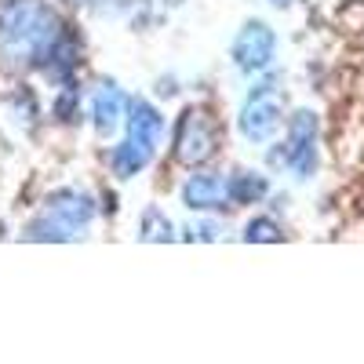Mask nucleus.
I'll use <instances>...</instances> for the list:
<instances>
[{"mask_svg":"<svg viewBox=\"0 0 364 364\" xmlns=\"http://www.w3.org/2000/svg\"><path fill=\"white\" fill-rule=\"evenodd\" d=\"M245 240H281V226L273 219H252L245 230Z\"/></svg>","mask_w":364,"mask_h":364,"instance_id":"nucleus-13","label":"nucleus"},{"mask_svg":"<svg viewBox=\"0 0 364 364\" xmlns=\"http://www.w3.org/2000/svg\"><path fill=\"white\" fill-rule=\"evenodd\" d=\"M277 161H284L299 178H310L317 168V117L310 109H299L288 120V142L277 154Z\"/></svg>","mask_w":364,"mask_h":364,"instance_id":"nucleus-2","label":"nucleus"},{"mask_svg":"<svg viewBox=\"0 0 364 364\" xmlns=\"http://www.w3.org/2000/svg\"><path fill=\"white\" fill-rule=\"evenodd\" d=\"M161 135H164V120L161 113L149 106L146 99H135L132 102V117H128V142L139 146L142 154L154 157L157 146H161Z\"/></svg>","mask_w":364,"mask_h":364,"instance_id":"nucleus-7","label":"nucleus"},{"mask_svg":"<svg viewBox=\"0 0 364 364\" xmlns=\"http://www.w3.org/2000/svg\"><path fill=\"white\" fill-rule=\"evenodd\" d=\"M193 237H200V240H215V237H219V226H215V223H204V226H193Z\"/></svg>","mask_w":364,"mask_h":364,"instance_id":"nucleus-14","label":"nucleus"},{"mask_svg":"<svg viewBox=\"0 0 364 364\" xmlns=\"http://www.w3.org/2000/svg\"><path fill=\"white\" fill-rule=\"evenodd\" d=\"M273 4H288V0H273Z\"/></svg>","mask_w":364,"mask_h":364,"instance_id":"nucleus-15","label":"nucleus"},{"mask_svg":"<svg viewBox=\"0 0 364 364\" xmlns=\"http://www.w3.org/2000/svg\"><path fill=\"white\" fill-rule=\"evenodd\" d=\"M182 204L193 211H211V208H226L230 204V182L215 171H200L190 175L182 186Z\"/></svg>","mask_w":364,"mask_h":364,"instance_id":"nucleus-6","label":"nucleus"},{"mask_svg":"<svg viewBox=\"0 0 364 364\" xmlns=\"http://www.w3.org/2000/svg\"><path fill=\"white\" fill-rule=\"evenodd\" d=\"M273 51H277V37L266 22H245V29L233 41V63L245 73H259L273 63Z\"/></svg>","mask_w":364,"mask_h":364,"instance_id":"nucleus-5","label":"nucleus"},{"mask_svg":"<svg viewBox=\"0 0 364 364\" xmlns=\"http://www.w3.org/2000/svg\"><path fill=\"white\" fill-rule=\"evenodd\" d=\"M139 237L142 240H171V219L161 208H146V215L139 223Z\"/></svg>","mask_w":364,"mask_h":364,"instance_id":"nucleus-12","label":"nucleus"},{"mask_svg":"<svg viewBox=\"0 0 364 364\" xmlns=\"http://www.w3.org/2000/svg\"><path fill=\"white\" fill-rule=\"evenodd\" d=\"M146 164H149V154H142V149H139V146H132L128 139L113 149V168H117V175H120V178L139 175Z\"/></svg>","mask_w":364,"mask_h":364,"instance_id":"nucleus-11","label":"nucleus"},{"mask_svg":"<svg viewBox=\"0 0 364 364\" xmlns=\"http://www.w3.org/2000/svg\"><path fill=\"white\" fill-rule=\"evenodd\" d=\"M215 154V128L204 120V113L186 109L175 124V157L182 164H204Z\"/></svg>","mask_w":364,"mask_h":364,"instance_id":"nucleus-4","label":"nucleus"},{"mask_svg":"<svg viewBox=\"0 0 364 364\" xmlns=\"http://www.w3.org/2000/svg\"><path fill=\"white\" fill-rule=\"evenodd\" d=\"M281 128V99L273 84H259L245 109H240V132H245L248 142H266L273 132Z\"/></svg>","mask_w":364,"mask_h":364,"instance_id":"nucleus-3","label":"nucleus"},{"mask_svg":"<svg viewBox=\"0 0 364 364\" xmlns=\"http://www.w3.org/2000/svg\"><path fill=\"white\" fill-rule=\"evenodd\" d=\"M48 215H55L63 226H70V230L77 233V230H84V226L91 223V215H95V204H91L84 193H77V190H58V193L48 197Z\"/></svg>","mask_w":364,"mask_h":364,"instance_id":"nucleus-8","label":"nucleus"},{"mask_svg":"<svg viewBox=\"0 0 364 364\" xmlns=\"http://www.w3.org/2000/svg\"><path fill=\"white\" fill-rule=\"evenodd\" d=\"M63 33V22L44 0H4L0 4V48L11 58L44 66L48 51L58 44Z\"/></svg>","mask_w":364,"mask_h":364,"instance_id":"nucleus-1","label":"nucleus"},{"mask_svg":"<svg viewBox=\"0 0 364 364\" xmlns=\"http://www.w3.org/2000/svg\"><path fill=\"white\" fill-rule=\"evenodd\" d=\"M226 182H230V204H255L269 190L266 175H255V171H237Z\"/></svg>","mask_w":364,"mask_h":364,"instance_id":"nucleus-10","label":"nucleus"},{"mask_svg":"<svg viewBox=\"0 0 364 364\" xmlns=\"http://www.w3.org/2000/svg\"><path fill=\"white\" fill-rule=\"evenodd\" d=\"M124 106H128V99H124V91H120L113 80L99 84L95 99H91V117H95V128H99L102 135L113 132V128L120 124V117H124Z\"/></svg>","mask_w":364,"mask_h":364,"instance_id":"nucleus-9","label":"nucleus"}]
</instances>
